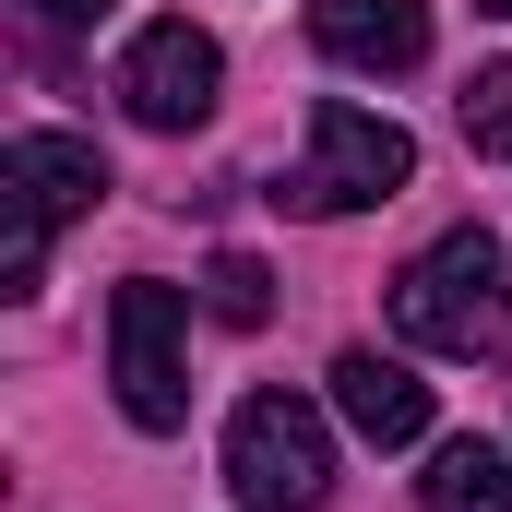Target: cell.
<instances>
[{
	"label": "cell",
	"instance_id": "8fae6325",
	"mask_svg": "<svg viewBox=\"0 0 512 512\" xmlns=\"http://www.w3.org/2000/svg\"><path fill=\"white\" fill-rule=\"evenodd\" d=\"M203 310L251 334V322H274V274H262L251 251H215V274H203Z\"/></svg>",
	"mask_w": 512,
	"mask_h": 512
},
{
	"label": "cell",
	"instance_id": "8992f818",
	"mask_svg": "<svg viewBox=\"0 0 512 512\" xmlns=\"http://www.w3.org/2000/svg\"><path fill=\"white\" fill-rule=\"evenodd\" d=\"M310 48L346 72H417L429 60V0H310Z\"/></svg>",
	"mask_w": 512,
	"mask_h": 512
},
{
	"label": "cell",
	"instance_id": "6da1fadb",
	"mask_svg": "<svg viewBox=\"0 0 512 512\" xmlns=\"http://www.w3.org/2000/svg\"><path fill=\"white\" fill-rule=\"evenodd\" d=\"M393 334L429 346V358H489L512 334V251L489 227H453L393 274Z\"/></svg>",
	"mask_w": 512,
	"mask_h": 512
},
{
	"label": "cell",
	"instance_id": "30bf717a",
	"mask_svg": "<svg viewBox=\"0 0 512 512\" xmlns=\"http://www.w3.org/2000/svg\"><path fill=\"white\" fill-rule=\"evenodd\" d=\"M36 274H48V215L0 179V298H36Z\"/></svg>",
	"mask_w": 512,
	"mask_h": 512
},
{
	"label": "cell",
	"instance_id": "5b68a950",
	"mask_svg": "<svg viewBox=\"0 0 512 512\" xmlns=\"http://www.w3.org/2000/svg\"><path fill=\"white\" fill-rule=\"evenodd\" d=\"M215 84H227V48H215L191 12H155L120 48V108L143 131H203L215 120Z\"/></svg>",
	"mask_w": 512,
	"mask_h": 512
},
{
	"label": "cell",
	"instance_id": "52a82bcc",
	"mask_svg": "<svg viewBox=\"0 0 512 512\" xmlns=\"http://www.w3.org/2000/svg\"><path fill=\"white\" fill-rule=\"evenodd\" d=\"M334 417H346L358 441L405 453V441H429V382H417L405 358H382V346H346V358H334Z\"/></svg>",
	"mask_w": 512,
	"mask_h": 512
},
{
	"label": "cell",
	"instance_id": "4fadbf2b",
	"mask_svg": "<svg viewBox=\"0 0 512 512\" xmlns=\"http://www.w3.org/2000/svg\"><path fill=\"white\" fill-rule=\"evenodd\" d=\"M24 12H36L48 36H72V24H108V0H24Z\"/></svg>",
	"mask_w": 512,
	"mask_h": 512
},
{
	"label": "cell",
	"instance_id": "3957f363",
	"mask_svg": "<svg viewBox=\"0 0 512 512\" xmlns=\"http://www.w3.org/2000/svg\"><path fill=\"white\" fill-rule=\"evenodd\" d=\"M405 179H417L405 120L358 108V96H322V108H310V155H298V179H286V203H298V215H370V203H393Z\"/></svg>",
	"mask_w": 512,
	"mask_h": 512
},
{
	"label": "cell",
	"instance_id": "277c9868",
	"mask_svg": "<svg viewBox=\"0 0 512 512\" xmlns=\"http://www.w3.org/2000/svg\"><path fill=\"white\" fill-rule=\"evenodd\" d=\"M179 334H191V298H179V286L131 274L120 298H108V382H120L131 429H179V417H191V358H179Z\"/></svg>",
	"mask_w": 512,
	"mask_h": 512
},
{
	"label": "cell",
	"instance_id": "7a4b0ae2",
	"mask_svg": "<svg viewBox=\"0 0 512 512\" xmlns=\"http://www.w3.org/2000/svg\"><path fill=\"white\" fill-rule=\"evenodd\" d=\"M227 501L239 512H322L334 501V429L310 393H251L227 417Z\"/></svg>",
	"mask_w": 512,
	"mask_h": 512
},
{
	"label": "cell",
	"instance_id": "ba28073f",
	"mask_svg": "<svg viewBox=\"0 0 512 512\" xmlns=\"http://www.w3.org/2000/svg\"><path fill=\"white\" fill-rule=\"evenodd\" d=\"M0 179H12L48 227H72V215H96V203H108V155H96V143H72V131H12V143H0Z\"/></svg>",
	"mask_w": 512,
	"mask_h": 512
},
{
	"label": "cell",
	"instance_id": "5bb4252c",
	"mask_svg": "<svg viewBox=\"0 0 512 512\" xmlns=\"http://www.w3.org/2000/svg\"><path fill=\"white\" fill-rule=\"evenodd\" d=\"M477 12H501V24H512V0H477Z\"/></svg>",
	"mask_w": 512,
	"mask_h": 512
},
{
	"label": "cell",
	"instance_id": "7c38bea8",
	"mask_svg": "<svg viewBox=\"0 0 512 512\" xmlns=\"http://www.w3.org/2000/svg\"><path fill=\"white\" fill-rule=\"evenodd\" d=\"M465 143H477V155H512V60H489V72L465 84Z\"/></svg>",
	"mask_w": 512,
	"mask_h": 512
},
{
	"label": "cell",
	"instance_id": "9c48e42d",
	"mask_svg": "<svg viewBox=\"0 0 512 512\" xmlns=\"http://www.w3.org/2000/svg\"><path fill=\"white\" fill-rule=\"evenodd\" d=\"M417 512H512V453L501 441H441L429 477H417Z\"/></svg>",
	"mask_w": 512,
	"mask_h": 512
}]
</instances>
